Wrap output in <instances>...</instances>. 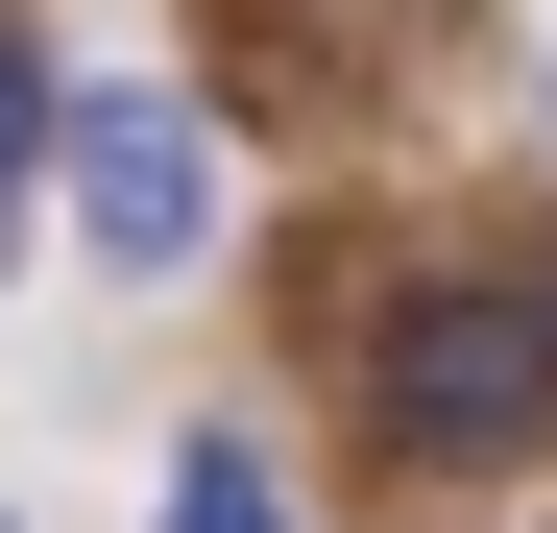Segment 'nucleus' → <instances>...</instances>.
Here are the masks:
<instances>
[{"instance_id": "obj_3", "label": "nucleus", "mask_w": 557, "mask_h": 533, "mask_svg": "<svg viewBox=\"0 0 557 533\" xmlns=\"http://www.w3.org/2000/svg\"><path fill=\"white\" fill-rule=\"evenodd\" d=\"M25 146H49V49H25V0H0V195H25Z\"/></svg>"}, {"instance_id": "obj_4", "label": "nucleus", "mask_w": 557, "mask_h": 533, "mask_svg": "<svg viewBox=\"0 0 557 533\" xmlns=\"http://www.w3.org/2000/svg\"><path fill=\"white\" fill-rule=\"evenodd\" d=\"M170 533H292V509H267V461H195V485H170Z\"/></svg>"}, {"instance_id": "obj_1", "label": "nucleus", "mask_w": 557, "mask_h": 533, "mask_svg": "<svg viewBox=\"0 0 557 533\" xmlns=\"http://www.w3.org/2000/svg\"><path fill=\"white\" fill-rule=\"evenodd\" d=\"M363 436L388 461H533L557 436V266H412L363 315Z\"/></svg>"}, {"instance_id": "obj_2", "label": "nucleus", "mask_w": 557, "mask_h": 533, "mask_svg": "<svg viewBox=\"0 0 557 533\" xmlns=\"http://www.w3.org/2000/svg\"><path fill=\"white\" fill-rule=\"evenodd\" d=\"M49 170H73V243H98V266H195V243H219V122L146 98V73H122V98H73Z\"/></svg>"}]
</instances>
